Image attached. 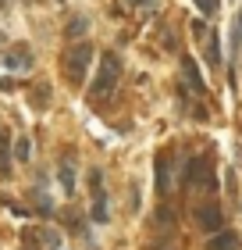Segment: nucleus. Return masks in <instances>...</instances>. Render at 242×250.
I'll list each match as a JSON object with an SVG mask.
<instances>
[{
	"instance_id": "10",
	"label": "nucleus",
	"mask_w": 242,
	"mask_h": 250,
	"mask_svg": "<svg viewBox=\"0 0 242 250\" xmlns=\"http://www.w3.org/2000/svg\"><path fill=\"white\" fill-rule=\"evenodd\" d=\"M29 100H32V107H36V111H43V107L50 104V86H32Z\"/></svg>"
},
{
	"instance_id": "3",
	"label": "nucleus",
	"mask_w": 242,
	"mask_h": 250,
	"mask_svg": "<svg viewBox=\"0 0 242 250\" xmlns=\"http://www.w3.org/2000/svg\"><path fill=\"white\" fill-rule=\"evenodd\" d=\"M89 61H93V43H86V40L75 43V47L68 50V58H64V72H68V79H72V83H82Z\"/></svg>"
},
{
	"instance_id": "8",
	"label": "nucleus",
	"mask_w": 242,
	"mask_h": 250,
	"mask_svg": "<svg viewBox=\"0 0 242 250\" xmlns=\"http://www.w3.org/2000/svg\"><path fill=\"white\" fill-rule=\"evenodd\" d=\"M157 189H160V193L171 189V157H168V154L157 157Z\"/></svg>"
},
{
	"instance_id": "6",
	"label": "nucleus",
	"mask_w": 242,
	"mask_h": 250,
	"mask_svg": "<svg viewBox=\"0 0 242 250\" xmlns=\"http://www.w3.org/2000/svg\"><path fill=\"white\" fill-rule=\"evenodd\" d=\"M57 175H61V186L68 197H75V168H72V154L61 157V168H57Z\"/></svg>"
},
{
	"instance_id": "7",
	"label": "nucleus",
	"mask_w": 242,
	"mask_h": 250,
	"mask_svg": "<svg viewBox=\"0 0 242 250\" xmlns=\"http://www.w3.org/2000/svg\"><path fill=\"white\" fill-rule=\"evenodd\" d=\"M206 250H239V236L235 232H214L210 236V243H206Z\"/></svg>"
},
{
	"instance_id": "5",
	"label": "nucleus",
	"mask_w": 242,
	"mask_h": 250,
	"mask_svg": "<svg viewBox=\"0 0 242 250\" xmlns=\"http://www.w3.org/2000/svg\"><path fill=\"white\" fill-rule=\"evenodd\" d=\"M182 75H186V83H189V89L192 93H203V75H200V68H196V61L192 58H182Z\"/></svg>"
},
{
	"instance_id": "1",
	"label": "nucleus",
	"mask_w": 242,
	"mask_h": 250,
	"mask_svg": "<svg viewBox=\"0 0 242 250\" xmlns=\"http://www.w3.org/2000/svg\"><path fill=\"white\" fill-rule=\"evenodd\" d=\"M118 79H121V58H118V54H103L100 72H96V79H93V89H89V100L111 97L114 86H118Z\"/></svg>"
},
{
	"instance_id": "18",
	"label": "nucleus",
	"mask_w": 242,
	"mask_h": 250,
	"mask_svg": "<svg viewBox=\"0 0 242 250\" xmlns=\"http://www.w3.org/2000/svg\"><path fill=\"white\" fill-rule=\"evenodd\" d=\"M196 7H200V11H203L206 18H210L214 11H217V0H196Z\"/></svg>"
},
{
	"instance_id": "11",
	"label": "nucleus",
	"mask_w": 242,
	"mask_h": 250,
	"mask_svg": "<svg viewBox=\"0 0 242 250\" xmlns=\"http://www.w3.org/2000/svg\"><path fill=\"white\" fill-rule=\"evenodd\" d=\"M206 61L214 68L221 64V40H217V32H210V40H206Z\"/></svg>"
},
{
	"instance_id": "12",
	"label": "nucleus",
	"mask_w": 242,
	"mask_h": 250,
	"mask_svg": "<svg viewBox=\"0 0 242 250\" xmlns=\"http://www.w3.org/2000/svg\"><path fill=\"white\" fill-rule=\"evenodd\" d=\"M93 222H107V197L93 193Z\"/></svg>"
},
{
	"instance_id": "20",
	"label": "nucleus",
	"mask_w": 242,
	"mask_h": 250,
	"mask_svg": "<svg viewBox=\"0 0 242 250\" xmlns=\"http://www.w3.org/2000/svg\"><path fill=\"white\" fill-rule=\"evenodd\" d=\"M129 4H135V7H149L153 0H129Z\"/></svg>"
},
{
	"instance_id": "16",
	"label": "nucleus",
	"mask_w": 242,
	"mask_h": 250,
	"mask_svg": "<svg viewBox=\"0 0 242 250\" xmlns=\"http://www.w3.org/2000/svg\"><path fill=\"white\" fill-rule=\"evenodd\" d=\"M232 43H235V47H242V7L235 11V29H232Z\"/></svg>"
},
{
	"instance_id": "13",
	"label": "nucleus",
	"mask_w": 242,
	"mask_h": 250,
	"mask_svg": "<svg viewBox=\"0 0 242 250\" xmlns=\"http://www.w3.org/2000/svg\"><path fill=\"white\" fill-rule=\"evenodd\" d=\"M0 175H11V154H7V140H0Z\"/></svg>"
},
{
	"instance_id": "15",
	"label": "nucleus",
	"mask_w": 242,
	"mask_h": 250,
	"mask_svg": "<svg viewBox=\"0 0 242 250\" xmlns=\"http://www.w3.org/2000/svg\"><path fill=\"white\" fill-rule=\"evenodd\" d=\"M157 225H160L164 232L171 229V225H175V214H171V208H160V211H157Z\"/></svg>"
},
{
	"instance_id": "4",
	"label": "nucleus",
	"mask_w": 242,
	"mask_h": 250,
	"mask_svg": "<svg viewBox=\"0 0 242 250\" xmlns=\"http://www.w3.org/2000/svg\"><path fill=\"white\" fill-rule=\"evenodd\" d=\"M196 225H200V229H203L206 236L221 232V229H224V214H221V208H217L214 200L200 204V208H196Z\"/></svg>"
},
{
	"instance_id": "14",
	"label": "nucleus",
	"mask_w": 242,
	"mask_h": 250,
	"mask_svg": "<svg viewBox=\"0 0 242 250\" xmlns=\"http://www.w3.org/2000/svg\"><path fill=\"white\" fill-rule=\"evenodd\" d=\"M68 40H75V36H82V32H86V18H72V21H68Z\"/></svg>"
},
{
	"instance_id": "21",
	"label": "nucleus",
	"mask_w": 242,
	"mask_h": 250,
	"mask_svg": "<svg viewBox=\"0 0 242 250\" xmlns=\"http://www.w3.org/2000/svg\"><path fill=\"white\" fill-rule=\"evenodd\" d=\"M25 4H43V0H25Z\"/></svg>"
},
{
	"instance_id": "19",
	"label": "nucleus",
	"mask_w": 242,
	"mask_h": 250,
	"mask_svg": "<svg viewBox=\"0 0 242 250\" xmlns=\"http://www.w3.org/2000/svg\"><path fill=\"white\" fill-rule=\"evenodd\" d=\"M21 240H25V247H21V250H36V247H32V232H25Z\"/></svg>"
},
{
	"instance_id": "9",
	"label": "nucleus",
	"mask_w": 242,
	"mask_h": 250,
	"mask_svg": "<svg viewBox=\"0 0 242 250\" xmlns=\"http://www.w3.org/2000/svg\"><path fill=\"white\" fill-rule=\"evenodd\" d=\"M7 68H18V72H21V68H29L32 64V58H29V47H18L15 54H7V61H4Z\"/></svg>"
},
{
	"instance_id": "2",
	"label": "nucleus",
	"mask_w": 242,
	"mask_h": 250,
	"mask_svg": "<svg viewBox=\"0 0 242 250\" xmlns=\"http://www.w3.org/2000/svg\"><path fill=\"white\" fill-rule=\"evenodd\" d=\"M186 186H192V189H206V193L217 186V175H214L210 157H192V161H189V168H186Z\"/></svg>"
},
{
	"instance_id": "17",
	"label": "nucleus",
	"mask_w": 242,
	"mask_h": 250,
	"mask_svg": "<svg viewBox=\"0 0 242 250\" xmlns=\"http://www.w3.org/2000/svg\"><path fill=\"white\" fill-rule=\"evenodd\" d=\"M15 157H18V161H29V140H18L15 143Z\"/></svg>"
}]
</instances>
